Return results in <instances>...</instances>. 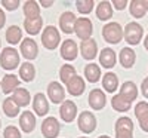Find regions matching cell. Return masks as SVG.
<instances>
[{
    "label": "cell",
    "mask_w": 148,
    "mask_h": 138,
    "mask_svg": "<svg viewBox=\"0 0 148 138\" xmlns=\"http://www.w3.org/2000/svg\"><path fill=\"white\" fill-rule=\"evenodd\" d=\"M19 64V54L14 48H6L0 54V66L5 70H15Z\"/></svg>",
    "instance_id": "cell-1"
},
{
    "label": "cell",
    "mask_w": 148,
    "mask_h": 138,
    "mask_svg": "<svg viewBox=\"0 0 148 138\" xmlns=\"http://www.w3.org/2000/svg\"><path fill=\"white\" fill-rule=\"evenodd\" d=\"M59 40H61L59 31L53 26H47L45 28V31L42 33V43L46 49H49V51L56 49V46L59 45Z\"/></svg>",
    "instance_id": "cell-2"
},
{
    "label": "cell",
    "mask_w": 148,
    "mask_h": 138,
    "mask_svg": "<svg viewBox=\"0 0 148 138\" xmlns=\"http://www.w3.org/2000/svg\"><path fill=\"white\" fill-rule=\"evenodd\" d=\"M102 36H104V39L108 42V43H119L121 40V37H123V30L120 27V24L117 22H110L107 24V26L102 28Z\"/></svg>",
    "instance_id": "cell-3"
},
{
    "label": "cell",
    "mask_w": 148,
    "mask_h": 138,
    "mask_svg": "<svg viewBox=\"0 0 148 138\" xmlns=\"http://www.w3.org/2000/svg\"><path fill=\"white\" fill-rule=\"evenodd\" d=\"M144 30L138 22H129L125 28V40L129 45H138L142 39Z\"/></svg>",
    "instance_id": "cell-4"
},
{
    "label": "cell",
    "mask_w": 148,
    "mask_h": 138,
    "mask_svg": "<svg viewBox=\"0 0 148 138\" xmlns=\"http://www.w3.org/2000/svg\"><path fill=\"white\" fill-rule=\"evenodd\" d=\"M74 31H76L77 37H79V39H82V40L90 39L92 31H93L92 21L89 18H79L76 21V26H74Z\"/></svg>",
    "instance_id": "cell-5"
},
{
    "label": "cell",
    "mask_w": 148,
    "mask_h": 138,
    "mask_svg": "<svg viewBox=\"0 0 148 138\" xmlns=\"http://www.w3.org/2000/svg\"><path fill=\"white\" fill-rule=\"evenodd\" d=\"M79 128L84 134H90L96 128V117L90 111H82L79 116Z\"/></svg>",
    "instance_id": "cell-6"
},
{
    "label": "cell",
    "mask_w": 148,
    "mask_h": 138,
    "mask_svg": "<svg viewBox=\"0 0 148 138\" xmlns=\"http://www.w3.org/2000/svg\"><path fill=\"white\" fill-rule=\"evenodd\" d=\"M47 97L51 98V101L55 104L64 103L65 101V91L58 82H51L47 86Z\"/></svg>",
    "instance_id": "cell-7"
},
{
    "label": "cell",
    "mask_w": 148,
    "mask_h": 138,
    "mask_svg": "<svg viewBox=\"0 0 148 138\" xmlns=\"http://www.w3.org/2000/svg\"><path fill=\"white\" fill-rule=\"evenodd\" d=\"M42 134L45 138H56L59 134V122L55 117H47L42 123Z\"/></svg>",
    "instance_id": "cell-8"
},
{
    "label": "cell",
    "mask_w": 148,
    "mask_h": 138,
    "mask_svg": "<svg viewBox=\"0 0 148 138\" xmlns=\"http://www.w3.org/2000/svg\"><path fill=\"white\" fill-rule=\"evenodd\" d=\"M76 15L73 12H64L59 18V27L65 34H71L74 31V26H76Z\"/></svg>",
    "instance_id": "cell-9"
},
{
    "label": "cell",
    "mask_w": 148,
    "mask_h": 138,
    "mask_svg": "<svg viewBox=\"0 0 148 138\" xmlns=\"http://www.w3.org/2000/svg\"><path fill=\"white\" fill-rule=\"evenodd\" d=\"M21 54L24 58L27 59H34L39 54V48H37V43L33 39H24L21 42Z\"/></svg>",
    "instance_id": "cell-10"
},
{
    "label": "cell",
    "mask_w": 148,
    "mask_h": 138,
    "mask_svg": "<svg viewBox=\"0 0 148 138\" xmlns=\"http://www.w3.org/2000/svg\"><path fill=\"white\" fill-rule=\"evenodd\" d=\"M59 115H61V119L64 122H73L74 117L77 115V106L74 104L73 101H64L62 106L59 108Z\"/></svg>",
    "instance_id": "cell-11"
},
{
    "label": "cell",
    "mask_w": 148,
    "mask_h": 138,
    "mask_svg": "<svg viewBox=\"0 0 148 138\" xmlns=\"http://www.w3.org/2000/svg\"><path fill=\"white\" fill-rule=\"evenodd\" d=\"M77 54H79V49H77V45L74 40H65L61 46V57L67 61H73L77 58Z\"/></svg>",
    "instance_id": "cell-12"
},
{
    "label": "cell",
    "mask_w": 148,
    "mask_h": 138,
    "mask_svg": "<svg viewBox=\"0 0 148 138\" xmlns=\"http://www.w3.org/2000/svg\"><path fill=\"white\" fill-rule=\"evenodd\" d=\"M105 103H107V97H105V94L101 89H93L89 94V106L93 110L104 108L105 107Z\"/></svg>",
    "instance_id": "cell-13"
},
{
    "label": "cell",
    "mask_w": 148,
    "mask_h": 138,
    "mask_svg": "<svg viewBox=\"0 0 148 138\" xmlns=\"http://www.w3.org/2000/svg\"><path fill=\"white\" fill-rule=\"evenodd\" d=\"M80 52H82V57L84 59H93L96 57V52H98V45L93 39H88V40H83L82 42V46H80Z\"/></svg>",
    "instance_id": "cell-14"
},
{
    "label": "cell",
    "mask_w": 148,
    "mask_h": 138,
    "mask_svg": "<svg viewBox=\"0 0 148 138\" xmlns=\"http://www.w3.org/2000/svg\"><path fill=\"white\" fill-rule=\"evenodd\" d=\"M0 86H2L3 94L15 92L19 88V79L15 76V74H6V76L3 77V80H2V83H0Z\"/></svg>",
    "instance_id": "cell-15"
},
{
    "label": "cell",
    "mask_w": 148,
    "mask_h": 138,
    "mask_svg": "<svg viewBox=\"0 0 148 138\" xmlns=\"http://www.w3.org/2000/svg\"><path fill=\"white\" fill-rule=\"evenodd\" d=\"M33 108L36 111V115H39V116H45L49 111V103L43 94H36L33 99Z\"/></svg>",
    "instance_id": "cell-16"
},
{
    "label": "cell",
    "mask_w": 148,
    "mask_h": 138,
    "mask_svg": "<svg viewBox=\"0 0 148 138\" xmlns=\"http://www.w3.org/2000/svg\"><path fill=\"white\" fill-rule=\"evenodd\" d=\"M19 125H21V129L24 132H31L34 128H36V117L31 111L25 110L21 115L19 117Z\"/></svg>",
    "instance_id": "cell-17"
},
{
    "label": "cell",
    "mask_w": 148,
    "mask_h": 138,
    "mask_svg": "<svg viewBox=\"0 0 148 138\" xmlns=\"http://www.w3.org/2000/svg\"><path fill=\"white\" fill-rule=\"evenodd\" d=\"M120 95L123 98H126L127 101H135L138 97V88L136 85H135L133 82H125L121 86V89H120Z\"/></svg>",
    "instance_id": "cell-18"
},
{
    "label": "cell",
    "mask_w": 148,
    "mask_h": 138,
    "mask_svg": "<svg viewBox=\"0 0 148 138\" xmlns=\"http://www.w3.org/2000/svg\"><path fill=\"white\" fill-rule=\"evenodd\" d=\"M84 88H86L84 80H83L80 76H76V77H74V79H73V80L67 85L68 94H71V95H74V97H79V95H82V94L84 92Z\"/></svg>",
    "instance_id": "cell-19"
},
{
    "label": "cell",
    "mask_w": 148,
    "mask_h": 138,
    "mask_svg": "<svg viewBox=\"0 0 148 138\" xmlns=\"http://www.w3.org/2000/svg\"><path fill=\"white\" fill-rule=\"evenodd\" d=\"M99 62H101V66L105 67V68L114 67V64H116V54H114L113 49H110V48L102 49L101 55H99Z\"/></svg>",
    "instance_id": "cell-20"
},
{
    "label": "cell",
    "mask_w": 148,
    "mask_h": 138,
    "mask_svg": "<svg viewBox=\"0 0 148 138\" xmlns=\"http://www.w3.org/2000/svg\"><path fill=\"white\" fill-rule=\"evenodd\" d=\"M42 26H43V19H42V17H39V18H33V19L25 18V21H24V27H25V31H27L28 34H33V36H36V34H39V33H40Z\"/></svg>",
    "instance_id": "cell-21"
},
{
    "label": "cell",
    "mask_w": 148,
    "mask_h": 138,
    "mask_svg": "<svg viewBox=\"0 0 148 138\" xmlns=\"http://www.w3.org/2000/svg\"><path fill=\"white\" fill-rule=\"evenodd\" d=\"M135 58H136V55H135L133 49H130V48H123L121 49V52H120V62H121V66L125 68H130L133 66Z\"/></svg>",
    "instance_id": "cell-22"
},
{
    "label": "cell",
    "mask_w": 148,
    "mask_h": 138,
    "mask_svg": "<svg viewBox=\"0 0 148 138\" xmlns=\"http://www.w3.org/2000/svg\"><path fill=\"white\" fill-rule=\"evenodd\" d=\"M12 98H14V101L19 106V107H25L30 104V92L27 89H24V88H18V89L14 92V95H12Z\"/></svg>",
    "instance_id": "cell-23"
},
{
    "label": "cell",
    "mask_w": 148,
    "mask_h": 138,
    "mask_svg": "<svg viewBox=\"0 0 148 138\" xmlns=\"http://www.w3.org/2000/svg\"><path fill=\"white\" fill-rule=\"evenodd\" d=\"M102 86L107 92H116V89L119 88V77L114 73H107L102 79Z\"/></svg>",
    "instance_id": "cell-24"
},
{
    "label": "cell",
    "mask_w": 148,
    "mask_h": 138,
    "mask_svg": "<svg viewBox=\"0 0 148 138\" xmlns=\"http://www.w3.org/2000/svg\"><path fill=\"white\" fill-rule=\"evenodd\" d=\"M96 17L101 21H107L113 17V9H111V2H101L96 8Z\"/></svg>",
    "instance_id": "cell-25"
},
{
    "label": "cell",
    "mask_w": 148,
    "mask_h": 138,
    "mask_svg": "<svg viewBox=\"0 0 148 138\" xmlns=\"http://www.w3.org/2000/svg\"><path fill=\"white\" fill-rule=\"evenodd\" d=\"M24 15H25V18H28V19L39 18L40 17V8H39V5H37V2L28 0V2L24 3Z\"/></svg>",
    "instance_id": "cell-26"
},
{
    "label": "cell",
    "mask_w": 148,
    "mask_h": 138,
    "mask_svg": "<svg viewBox=\"0 0 148 138\" xmlns=\"http://www.w3.org/2000/svg\"><path fill=\"white\" fill-rule=\"evenodd\" d=\"M84 76H86V79H88L89 82H92V83H96L98 80L101 79V70H99V67H98L96 64H88L84 67Z\"/></svg>",
    "instance_id": "cell-27"
},
{
    "label": "cell",
    "mask_w": 148,
    "mask_h": 138,
    "mask_svg": "<svg viewBox=\"0 0 148 138\" xmlns=\"http://www.w3.org/2000/svg\"><path fill=\"white\" fill-rule=\"evenodd\" d=\"M36 76V68L31 62H24L19 68V77L24 82H31Z\"/></svg>",
    "instance_id": "cell-28"
},
{
    "label": "cell",
    "mask_w": 148,
    "mask_h": 138,
    "mask_svg": "<svg viewBox=\"0 0 148 138\" xmlns=\"http://www.w3.org/2000/svg\"><path fill=\"white\" fill-rule=\"evenodd\" d=\"M130 101H127L126 98H123L120 94L119 95H114L113 98H111V106H113V108L116 111H127L130 108Z\"/></svg>",
    "instance_id": "cell-29"
},
{
    "label": "cell",
    "mask_w": 148,
    "mask_h": 138,
    "mask_svg": "<svg viewBox=\"0 0 148 138\" xmlns=\"http://www.w3.org/2000/svg\"><path fill=\"white\" fill-rule=\"evenodd\" d=\"M3 111L8 117H15L19 113V106L14 101V98H6L3 101Z\"/></svg>",
    "instance_id": "cell-30"
},
{
    "label": "cell",
    "mask_w": 148,
    "mask_h": 138,
    "mask_svg": "<svg viewBox=\"0 0 148 138\" xmlns=\"http://www.w3.org/2000/svg\"><path fill=\"white\" fill-rule=\"evenodd\" d=\"M22 39V31L18 26H12L6 30V40L10 43V45H16L19 43Z\"/></svg>",
    "instance_id": "cell-31"
},
{
    "label": "cell",
    "mask_w": 148,
    "mask_h": 138,
    "mask_svg": "<svg viewBox=\"0 0 148 138\" xmlns=\"http://www.w3.org/2000/svg\"><path fill=\"white\" fill-rule=\"evenodd\" d=\"M59 76H61V80H62V83H65V85H68L74 77L77 76L76 74V70H74V67L73 66H70V64H65V66H62L61 67V71H59Z\"/></svg>",
    "instance_id": "cell-32"
},
{
    "label": "cell",
    "mask_w": 148,
    "mask_h": 138,
    "mask_svg": "<svg viewBox=\"0 0 148 138\" xmlns=\"http://www.w3.org/2000/svg\"><path fill=\"white\" fill-rule=\"evenodd\" d=\"M129 10H130V15L135 17V18H142L145 15V12H147V9L142 5V0H132L130 6H129Z\"/></svg>",
    "instance_id": "cell-33"
},
{
    "label": "cell",
    "mask_w": 148,
    "mask_h": 138,
    "mask_svg": "<svg viewBox=\"0 0 148 138\" xmlns=\"http://www.w3.org/2000/svg\"><path fill=\"white\" fill-rule=\"evenodd\" d=\"M119 131H129L132 132L133 131V123L129 117H120L117 122H116V132Z\"/></svg>",
    "instance_id": "cell-34"
},
{
    "label": "cell",
    "mask_w": 148,
    "mask_h": 138,
    "mask_svg": "<svg viewBox=\"0 0 148 138\" xmlns=\"http://www.w3.org/2000/svg\"><path fill=\"white\" fill-rule=\"evenodd\" d=\"M93 0H77L76 2V6H77V10L80 14H90L92 9H93Z\"/></svg>",
    "instance_id": "cell-35"
},
{
    "label": "cell",
    "mask_w": 148,
    "mask_h": 138,
    "mask_svg": "<svg viewBox=\"0 0 148 138\" xmlns=\"http://www.w3.org/2000/svg\"><path fill=\"white\" fill-rule=\"evenodd\" d=\"M145 115H148V103L141 101V103L136 104V107H135V116L141 120Z\"/></svg>",
    "instance_id": "cell-36"
},
{
    "label": "cell",
    "mask_w": 148,
    "mask_h": 138,
    "mask_svg": "<svg viewBox=\"0 0 148 138\" xmlns=\"http://www.w3.org/2000/svg\"><path fill=\"white\" fill-rule=\"evenodd\" d=\"M5 138H21V132L18 131V128L15 126H8L5 129V134H3Z\"/></svg>",
    "instance_id": "cell-37"
},
{
    "label": "cell",
    "mask_w": 148,
    "mask_h": 138,
    "mask_svg": "<svg viewBox=\"0 0 148 138\" xmlns=\"http://www.w3.org/2000/svg\"><path fill=\"white\" fill-rule=\"evenodd\" d=\"M19 0H2V5H3V8L5 9H8V10H15V9H18L19 8Z\"/></svg>",
    "instance_id": "cell-38"
},
{
    "label": "cell",
    "mask_w": 148,
    "mask_h": 138,
    "mask_svg": "<svg viewBox=\"0 0 148 138\" xmlns=\"http://www.w3.org/2000/svg\"><path fill=\"white\" fill-rule=\"evenodd\" d=\"M114 5V8L116 9H119V10H121V9H125L126 6H127V2L126 0H114V2H111Z\"/></svg>",
    "instance_id": "cell-39"
},
{
    "label": "cell",
    "mask_w": 148,
    "mask_h": 138,
    "mask_svg": "<svg viewBox=\"0 0 148 138\" xmlns=\"http://www.w3.org/2000/svg\"><path fill=\"white\" fill-rule=\"evenodd\" d=\"M116 138H133V134L129 131H119L116 132Z\"/></svg>",
    "instance_id": "cell-40"
},
{
    "label": "cell",
    "mask_w": 148,
    "mask_h": 138,
    "mask_svg": "<svg viewBox=\"0 0 148 138\" xmlns=\"http://www.w3.org/2000/svg\"><path fill=\"white\" fill-rule=\"evenodd\" d=\"M139 125H141V129L148 132V115H145L141 120H139Z\"/></svg>",
    "instance_id": "cell-41"
},
{
    "label": "cell",
    "mask_w": 148,
    "mask_h": 138,
    "mask_svg": "<svg viewBox=\"0 0 148 138\" xmlns=\"http://www.w3.org/2000/svg\"><path fill=\"white\" fill-rule=\"evenodd\" d=\"M142 94H144V97L145 98H148V77H145L144 79V82H142Z\"/></svg>",
    "instance_id": "cell-42"
},
{
    "label": "cell",
    "mask_w": 148,
    "mask_h": 138,
    "mask_svg": "<svg viewBox=\"0 0 148 138\" xmlns=\"http://www.w3.org/2000/svg\"><path fill=\"white\" fill-rule=\"evenodd\" d=\"M5 21H6V17H5V12L0 9V28L5 26Z\"/></svg>",
    "instance_id": "cell-43"
},
{
    "label": "cell",
    "mask_w": 148,
    "mask_h": 138,
    "mask_svg": "<svg viewBox=\"0 0 148 138\" xmlns=\"http://www.w3.org/2000/svg\"><path fill=\"white\" fill-rule=\"evenodd\" d=\"M40 3H42V6H43V8H51L55 2H53V0H46V2H45V0H42Z\"/></svg>",
    "instance_id": "cell-44"
},
{
    "label": "cell",
    "mask_w": 148,
    "mask_h": 138,
    "mask_svg": "<svg viewBox=\"0 0 148 138\" xmlns=\"http://www.w3.org/2000/svg\"><path fill=\"white\" fill-rule=\"evenodd\" d=\"M144 46H145V49L148 51V36L145 37V40H144Z\"/></svg>",
    "instance_id": "cell-45"
},
{
    "label": "cell",
    "mask_w": 148,
    "mask_h": 138,
    "mask_svg": "<svg viewBox=\"0 0 148 138\" xmlns=\"http://www.w3.org/2000/svg\"><path fill=\"white\" fill-rule=\"evenodd\" d=\"M142 5H144V8L148 10V0H142Z\"/></svg>",
    "instance_id": "cell-46"
},
{
    "label": "cell",
    "mask_w": 148,
    "mask_h": 138,
    "mask_svg": "<svg viewBox=\"0 0 148 138\" xmlns=\"http://www.w3.org/2000/svg\"><path fill=\"white\" fill-rule=\"evenodd\" d=\"M99 138H110L108 135H102V137H99Z\"/></svg>",
    "instance_id": "cell-47"
},
{
    "label": "cell",
    "mask_w": 148,
    "mask_h": 138,
    "mask_svg": "<svg viewBox=\"0 0 148 138\" xmlns=\"http://www.w3.org/2000/svg\"><path fill=\"white\" fill-rule=\"evenodd\" d=\"M80 138H88V137H80Z\"/></svg>",
    "instance_id": "cell-48"
},
{
    "label": "cell",
    "mask_w": 148,
    "mask_h": 138,
    "mask_svg": "<svg viewBox=\"0 0 148 138\" xmlns=\"http://www.w3.org/2000/svg\"><path fill=\"white\" fill-rule=\"evenodd\" d=\"M0 125H2V123H0Z\"/></svg>",
    "instance_id": "cell-49"
}]
</instances>
